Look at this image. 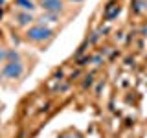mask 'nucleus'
<instances>
[{"instance_id":"11","label":"nucleus","mask_w":147,"mask_h":138,"mask_svg":"<svg viewBox=\"0 0 147 138\" xmlns=\"http://www.w3.org/2000/svg\"><path fill=\"white\" fill-rule=\"evenodd\" d=\"M92 63H96V64H98V63H101V55H98V57H94V59H92Z\"/></svg>"},{"instance_id":"8","label":"nucleus","mask_w":147,"mask_h":138,"mask_svg":"<svg viewBox=\"0 0 147 138\" xmlns=\"http://www.w3.org/2000/svg\"><path fill=\"white\" fill-rule=\"evenodd\" d=\"M6 59H9V61H20V57H18V53L17 52H6Z\"/></svg>"},{"instance_id":"14","label":"nucleus","mask_w":147,"mask_h":138,"mask_svg":"<svg viewBox=\"0 0 147 138\" xmlns=\"http://www.w3.org/2000/svg\"><path fill=\"white\" fill-rule=\"evenodd\" d=\"M0 4H4V0H0Z\"/></svg>"},{"instance_id":"2","label":"nucleus","mask_w":147,"mask_h":138,"mask_svg":"<svg viewBox=\"0 0 147 138\" xmlns=\"http://www.w3.org/2000/svg\"><path fill=\"white\" fill-rule=\"evenodd\" d=\"M0 74H2V77H6V79H18V77H22V74H24V64L20 61H7L2 66Z\"/></svg>"},{"instance_id":"9","label":"nucleus","mask_w":147,"mask_h":138,"mask_svg":"<svg viewBox=\"0 0 147 138\" xmlns=\"http://www.w3.org/2000/svg\"><path fill=\"white\" fill-rule=\"evenodd\" d=\"M92 83H94V77H92V76H86L85 81H83V89H88V87H92Z\"/></svg>"},{"instance_id":"1","label":"nucleus","mask_w":147,"mask_h":138,"mask_svg":"<svg viewBox=\"0 0 147 138\" xmlns=\"http://www.w3.org/2000/svg\"><path fill=\"white\" fill-rule=\"evenodd\" d=\"M53 31L50 30L48 26L44 24H35V26H30L26 31V37L28 41H31V43H42V41H48L50 37H52Z\"/></svg>"},{"instance_id":"10","label":"nucleus","mask_w":147,"mask_h":138,"mask_svg":"<svg viewBox=\"0 0 147 138\" xmlns=\"http://www.w3.org/2000/svg\"><path fill=\"white\" fill-rule=\"evenodd\" d=\"M4 61H6V50H4L2 46H0V64H2Z\"/></svg>"},{"instance_id":"5","label":"nucleus","mask_w":147,"mask_h":138,"mask_svg":"<svg viewBox=\"0 0 147 138\" xmlns=\"http://www.w3.org/2000/svg\"><path fill=\"white\" fill-rule=\"evenodd\" d=\"M119 13H121V7L116 6V4H110L107 7V11H105V18H107V20H114Z\"/></svg>"},{"instance_id":"7","label":"nucleus","mask_w":147,"mask_h":138,"mask_svg":"<svg viewBox=\"0 0 147 138\" xmlns=\"http://www.w3.org/2000/svg\"><path fill=\"white\" fill-rule=\"evenodd\" d=\"M40 20H42V24L44 22H57L59 17H57V13H44V15L40 17Z\"/></svg>"},{"instance_id":"13","label":"nucleus","mask_w":147,"mask_h":138,"mask_svg":"<svg viewBox=\"0 0 147 138\" xmlns=\"http://www.w3.org/2000/svg\"><path fill=\"white\" fill-rule=\"evenodd\" d=\"M70 2H83V0H70Z\"/></svg>"},{"instance_id":"3","label":"nucleus","mask_w":147,"mask_h":138,"mask_svg":"<svg viewBox=\"0 0 147 138\" xmlns=\"http://www.w3.org/2000/svg\"><path fill=\"white\" fill-rule=\"evenodd\" d=\"M39 4L46 13H61L64 7V0H40Z\"/></svg>"},{"instance_id":"12","label":"nucleus","mask_w":147,"mask_h":138,"mask_svg":"<svg viewBox=\"0 0 147 138\" xmlns=\"http://www.w3.org/2000/svg\"><path fill=\"white\" fill-rule=\"evenodd\" d=\"M61 138H77L76 135H64V136H61Z\"/></svg>"},{"instance_id":"4","label":"nucleus","mask_w":147,"mask_h":138,"mask_svg":"<svg viewBox=\"0 0 147 138\" xmlns=\"http://www.w3.org/2000/svg\"><path fill=\"white\" fill-rule=\"evenodd\" d=\"M33 22V15L28 11H22V13H17V24L18 26H28Z\"/></svg>"},{"instance_id":"6","label":"nucleus","mask_w":147,"mask_h":138,"mask_svg":"<svg viewBox=\"0 0 147 138\" xmlns=\"http://www.w3.org/2000/svg\"><path fill=\"white\" fill-rule=\"evenodd\" d=\"M17 6L22 7V9H24V11H28V13H31V11L37 7L35 4L31 2V0H17Z\"/></svg>"}]
</instances>
